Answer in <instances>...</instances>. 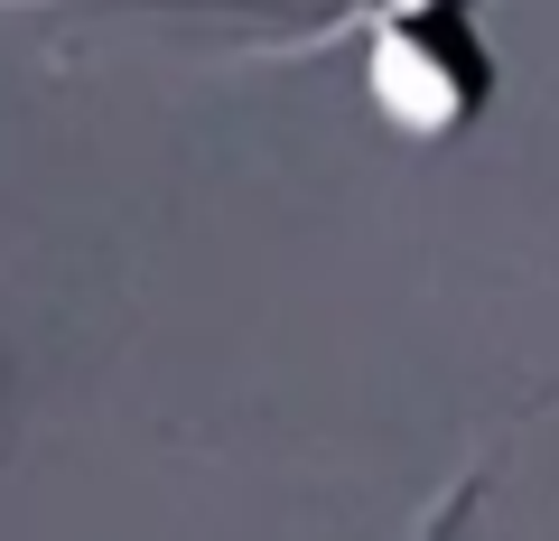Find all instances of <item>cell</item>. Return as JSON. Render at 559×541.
<instances>
[{"label":"cell","mask_w":559,"mask_h":541,"mask_svg":"<svg viewBox=\"0 0 559 541\" xmlns=\"http://www.w3.org/2000/svg\"><path fill=\"white\" fill-rule=\"evenodd\" d=\"M336 38H355L364 103L392 121L401 141H457V131H476L495 84H503L476 0H345L336 20L308 28L289 57H318Z\"/></svg>","instance_id":"obj_1"},{"label":"cell","mask_w":559,"mask_h":541,"mask_svg":"<svg viewBox=\"0 0 559 541\" xmlns=\"http://www.w3.org/2000/svg\"><path fill=\"white\" fill-rule=\"evenodd\" d=\"M0 10H47V0H0Z\"/></svg>","instance_id":"obj_2"}]
</instances>
